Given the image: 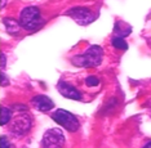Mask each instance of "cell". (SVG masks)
Instances as JSON below:
<instances>
[{"label":"cell","instance_id":"1","mask_svg":"<svg viewBox=\"0 0 151 148\" xmlns=\"http://www.w3.org/2000/svg\"><path fill=\"white\" fill-rule=\"evenodd\" d=\"M104 50L98 45H91L83 54H79L73 58V63L76 67H97L102 62Z\"/></svg>","mask_w":151,"mask_h":148},{"label":"cell","instance_id":"2","mask_svg":"<svg viewBox=\"0 0 151 148\" xmlns=\"http://www.w3.org/2000/svg\"><path fill=\"white\" fill-rule=\"evenodd\" d=\"M21 27L26 31H35L44 25V19L42 17L39 8L36 6H27L21 12L19 16Z\"/></svg>","mask_w":151,"mask_h":148},{"label":"cell","instance_id":"3","mask_svg":"<svg viewBox=\"0 0 151 148\" xmlns=\"http://www.w3.org/2000/svg\"><path fill=\"white\" fill-rule=\"evenodd\" d=\"M52 117L58 125H61L62 128H65L71 133L76 132L79 129V126H80L78 119L75 117L71 112L66 111V109H57V111L52 115Z\"/></svg>","mask_w":151,"mask_h":148},{"label":"cell","instance_id":"4","mask_svg":"<svg viewBox=\"0 0 151 148\" xmlns=\"http://www.w3.org/2000/svg\"><path fill=\"white\" fill-rule=\"evenodd\" d=\"M65 134L61 129H49L44 133L42 139V148H63Z\"/></svg>","mask_w":151,"mask_h":148},{"label":"cell","instance_id":"5","mask_svg":"<svg viewBox=\"0 0 151 148\" xmlns=\"http://www.w3.org/2000/svg\"><path fill=\"white\" fill-rule=\"evenodd\" d=\"M32 120L31 116L27 113H19L11 122V132L16 135H23L31 129Z\"/></svg>","mask_w":151,"mask_h":148},{"label":"cell","instance_id":"6","mask_svg":"<svg viewBox=\"0 0 151 148\" xmlns=\"http://www.w3.org/2000/svg\"><path fill=\"white\" fill-rule=\"evenodd\" d=\"M67 16H70L75 22L79 23L81 26L89 25L96 19V14L92 12L91 9L84 8V6H76V8H73L67 12Z\"/></svg>","mask_w":151,"mask_h":148},{"label":"cell","instance_id":"7","mask_svg":"<svg viewBox=\"0 0 151 148\" xmlns=\"http://www.w3.org/2000/svg\"><path fill=\"white\" fill-rule=\"evenodd\" d=\"M57 89H58V92H60L65 98L74 99V101H80V99H81L80 92H79L78 89H75L74 87H71L70 84H67V82H63V81L58 82Z\"/></svg>","mask_w":151,"mask_h":148},{"label":"cell","instance_id":"8","mask_svg":"<svg viewBox=\"0 0 151 148\" xmlns=\"http://www.w3.org/2000/svg\"><path fill=\"white\" fill-rule=\"evenodd\" d=\"M31 103L34 104V107H36L39 111H43V112L50 111L54 107L53 101L48 98L47 95H36V97L32 98Z\"/></svg>","mask_w":151,"mask_h":148},{"label":"cell","instance_id":"9","mask_svg":"<svg viewBox=\"0 0 151 148\" xmlns=\"http://www.w3.org/2000/svg\"><path fill=\"white\" fill-rule=\"evenodd\" d=\"M114 31H115L116 37H122V39H123V37L128 36L129 34H130V31H132V27L128 26L124 22H116Z\"/></svg>","mask_w":151,"mask_h":148},{"label":"cell","instance_id":"10","mask_svg":"<svg viewBox=\"0 0 151 148\" xmlns=\"http://www.w3.org/2000/svg\"><path fill=\"white\" fill-rule=\"evenodd\" d=\"M3 22H4L5 29L9 34H18L19 30H21V23L17 22V21L13 18H4Z\"/></svg>","mask_w":151,"mask_h":148},{"label":"cell","instance_id":"11","mask_svg":"<svg viewBox=\"0 0 151 148\" xmlns=\"http://www.w3.org/2000/svg\"><path fill=\"white\" fill-rule=\"evenodd\" d=\"M12 120V111L6 107H1V125H5Z\"/></svg>","mask_w":151,"mask_h":148},{"label":"cell","instance_id":"12","mask_svg":"<svg viewBox=\"0 0 151 148\" xmlns=\"http://www.w3.org/2000/svg\"><path fill=\"white\" fill-rule=\"evenodd\" d=\"M112 45H114L116 49H122V50H125L128 49V44H127V41L124 39H122V37H114L112 39Z\"/></svg>","mask_w":151,"mask_h":148},{"label":"cell","instance_id":"13","mask_svg":"<svg viewBox=\"0 0 151 148\" xmlns=\"http://www.w3.org/2000/svg\"><path fill=\"white\" fill-rule=\"evenodd\" d=\"M85 82H87L88 87H97L99 84V80L96 76H88L85 79Z\"/></svg>","mask_w":151,"mask_h":148},{"label":"cell","instance_id":"14","mask_svg":"<svg viewBox=\"0 0 151 148\" xmlns=\"http://www.w3.org/2000/svg\"><path fill=\"white\" fill-rule=\"evenodd\" d=\"M13 146L8 142V139L5 137H1V148H12Z\"/></svg>","mask_w":151,"mask_h":148},{"label":"cell","instance_id":"15","mask_svg":"<svg viewBox=\"0 0 151 148\" xmlns=\"http://www.w3.org/2000/svg\"><path fill=\"white\" fill-rule=\"evenodd\" d=\"M4 67H5V56L1 54V70H4Z\"/></svg>","mask_w":151,"mask_h":148},{"label":"cell","instance_id":"16","mask_svg":"<svg viewBox=\"0 0 151 148\" xmlns=\"http://www.w3.org/2000/svg\"><path fill=\"white\" fill-rule=\"evenodd\" d=\"M1 77H3V82H1V85H3V87H4V85L6 84V79H5V75L3 74V75H1Z\"/></svg>","mask_w":151,"mask_h":148},{"label":"cell","instance_id":"17","mask_svg":"<svg viewBox=\"0 0 151 148\" xmlns=\"http://www.w3.org/2000/svg\"><path fill=\"white\" fill-rule=\"evenodd\" d=\"M143 148H151V142H149L147 144H145V146H143Z\"/></svg>","mask_w":151,"mask_h":148}]
</instances>
